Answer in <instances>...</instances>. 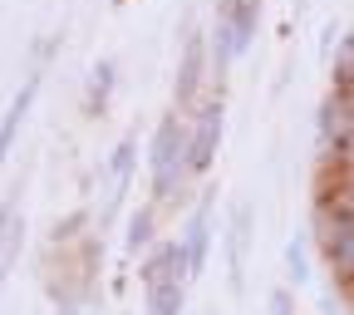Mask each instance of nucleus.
I'll return each instance as SVG.
<instances>
[{
	"label": "nucleus",
	"instance_id": "8",
	"mask_svg": "<svg viewBox=\"0 0 354 315\" xmlns=\"http://www.w3.org/2000/svg\"><path fill=\"white\" fill-rule=\"evenodd\" d=\"M349 163H354V143H349Z\"/></svg>",
	"mask_w": 354,
	"mask_h": 315
},
{
	"label": "nucleus",
	"instance_id": "1",
	"mask_svg": "<svg viewBox=\"0 0 354 315\" xmlns=\"http://www.w3.org/2000/svg\"><path fill=\"white\" fill-rule=\"evenodd\" d=\"M183 153H192V148L183 143V128H177V118H167V123H162V133H158V158H153L158 192H162V197L177 188V172H183Z\"/></svg>",
	"mask_w": 354,
	"mask_h": 315
},
{
	"label": "nucleus",
	"instance_id": "5",
	"mask_svg": "<svg viewBox=\"0 0 354 315\" xmlns=\"http://www.w3.org/2000/svg\"><path fill=\"white\" fill-rule=\"evenodd\" d=\"M202 251H207V217H197L187 227V266H192V271L202 266Z\"/></svg>",
	"mask_w": 354,
	"mask_h": 315
},
{
	"label": "nucleus",
	"instance_id": "7",
	"mask_svg": "<svg viewBox=\"0 0 354 315\" xmlns=\"http://www.w3.org/2000/svg\"><path fill=\"white\" fill-rule=\"evenodd\" d=\"M339 207H344V212L354 217V177H349V188H344V197H339Z\"/></svg>",
	"mask_w": 354,
	"mask_h": 315
},
{
	"label": "nucleus",
	"instance_id": "4",
	"mask_svg": "<svg viewBox=\"0 0 354 315\" xmlns=\"http://www.w3.org/2000/svg\"><path fill=\"white\" fill-rule=\"evenodd\" d=\"M177 300H183V281L153 286V315H177Z\"/></svg>",
	"mask_w": 354,
	"mask_h": 315
},
{
	"label": "nucleus",
	"instance_id": "3",
	"mask_svg": "<svg viewBox=\"0 0 354 315\" xmlns=\"http://www.w3.org/2000/svg\"><path fill=\"white\" fill-rule=\"evenodd\" d=\"M330 256H335V266H339V276L354 281V227H344L339 237H330Z\"/></svg>",
	"mask_w": 354,
	"mask_h": 315
},
{
	"label": "nucleus",
	"instance_id": "6",
	"mask_svg": "<svg viewBox=\"0 0 354 315\" xmlns=\"http://www.w3.org/2000/svg\"><path fill=\"white\" fill-rule=\"evenodd\" d=\"M335 79L339 84H354V35L339 39V55H335Z\"/></svg>",
	"mask_w": 354,
	"mask_h": 315
},
{
	"label": "nucleus",
	"instance_id": "2",
	"mask_svg": "<svg viewBox=\"0 0 354 315\" xmlns=\"http://www.w3.org/2000/svg\"><path fill=\"white\" fill-rule=\"evenodd\" d=\"M216 133H221V109H202L197 118V138H192V168H207L216 153Z\"/></svg>",
	"mask_w": 354,
	"mask_h": 315
}]
</instances>
